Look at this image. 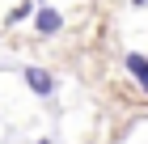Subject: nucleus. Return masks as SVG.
Segmentation results:
<instances>
[{
	"label": "nucleus",
	"instance_id": "1",
	"mask_svg": "<svg viewBox=\"0 0 148 144\" xmlns=\"http://www.w3.org/2000/svg\"><path fill=\"white\" fill-rule=\"evenodd\" d=\"M25 85L34 89V93H42V98H47V93H51V89H55V81L47 76L42 68H25Z\"/></svg>",
	"mask_w": 148,
	"mask_h": 144
},
{
	"label": "nucleus",
	"instance_id": "2",
	"mask_svg": "<svg viewBox=\"0 0 148 144\" xmlns=\"http://www.w3.org/2000/svg\"><path fill=\"white\" fill-rule=\"evenodd\" d=\"M127 72H131V76L148 89V59H144V55H136V51H131V55H127Z\"/></svg>",
	"mask_w": 148,
	"mask_h": 144
},
{
	"label": "nucleus",
	"instance_id": "3",
	"mask_svg": "<svg viewBox=\"0 0 148 144\" xmlns=\"http://www.w3.org/2000/svg\"><path fill=\"white\" fill-rule=\"evenodd\" d=\"M59 25H64V17H59L55 9H38V30L42 34H55Z\"/></svg>",
	"mask_w": 148,
	"mask_h": 144
},
{
	"label": "nucleus",
	"instance_id": "4",
	"mask_svg": "<svg viewBox=\"0 0 148 144\" xmlns=\"http://www.w3.org/2000/svg\"><path fill=\"white\" fill-rule=\"evenodd\" d=\"M30 13H34V4H17V9H13V21H21V17H30Z\"/></svg>",
	"mask_w": 148,
	"mask_h": 144
},
{
	"label": "nucleus",
	"instance_id": "5",
	"mask_svg": "<svg viewBox=\"0 0 148 144\" xmlns=\"http://www.w3.org/2000/svg\"><path fill=\"white\" fill-rule=\"evenodd\" d=\"M38 144H51V140H38Z\"/></svg>",
	"mask_w": 148,
	"mask_h": 144
}]
</instances>
